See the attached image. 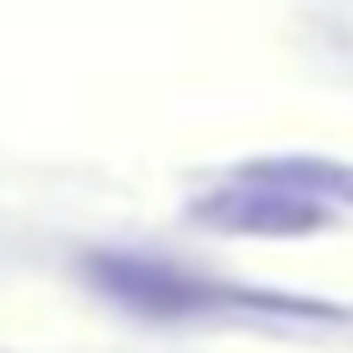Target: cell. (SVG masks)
<instances>
[{"label": "cell", "mask_w": 353, "mask_h": 353, "mask_svg": "<svg viewBox=\"0 0 353 353\" xmlns=\"http://www.w3.org/2000/svg\"><path fill=\"white\" fill-rule=\"evenodd\" d=\"M82 278L108 290L120 309H139V316H190V309H214L221 296L228 303H259V309H290V316H334L322 303H296V296H246V290H214L208 278L183 272L170 259H145V252H88Z\"/></svg>", "instance_id": "obj_1"}, {"label": "cell", "mask_w": 353, "mask_h": 353, "mask_svg": "<svg viewBox=\"0 0 353 353\" xmlns=\"http://www.w3.org/2000/svg\"><path fill=\"white\" fill-rule=\"evenodd\" d=\"M240 183H265V190H284V196H303V202H353V164L341 158H316V152H284V158H259V164H240L234 170Z\"/></svg>", "instance_id": "obj_3"}, {"label": "cell", "mask_w": 353, "mask_h": 353, "mask_svg": "<svg viewBox=\"0 0 353 353\" xmlns=\"http://www.w3.org/2000/svg\"><path fill=\"white\" fill-rule=\"evenodd\" d=\"M190 221L208 234H265V240H296V234H322L328 228V208L284 196V190H265V183H234L228 190H208L190 202Z\"/></svg>", "instance_id": "obj_2"}]
</instances>
